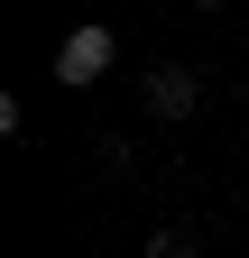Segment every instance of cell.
Listing matches in <instances>:
<instances>
[{
  "label": "cell",
  "instance_id": "cell-1",
  "mask_svg": "<svg viewBox=\"0 0 249 258\" xmlns=\"http://www.w3.org/2000/svg\"><path fill=\"white\" fill-rule=\"evenodd\" d=\"M111 55H120V46H111V28H74V37L55 46V83H74V92H83V83H102V74H111Z\"/></svg>",
  "mask_w": 249,
  "mask_h": 258
},
{
  "label": "cell",
  "instance_id": "cell-2",
  "mask_svg": "<svg viewBox=\"0 0 249 258\" xmlns=\"http://www.w3.org/2000/svg\"><path fill=\"white\" fill-rule=\"evenodd\" d=\"M139 102L157 111V120H194V102H203V83L184 74V64H148V83H139Z\"/></svg>",
  "mask_w": 249,
  "mask_h": 258
},
{
  "label": "cell",
  "instance_id": "cell-3",
  "mask_svg": "<svg viewBox=\"0 0 249 258\" xmlns=\"http://www.w3.org/2000/svg\"><path fill=\"white\" fill-rule=\"evenodd\" d=\"M148 258H203V240H194V231H184V221H166V231H157V240H148Z\"/></svg>",
  "mask_w": 249,
  "mask_h": 258
},
{
  "label": "cell",
  "instance_id": "cell-4",
  "mask_svg": "<svg viewBox=\"0 0 249 258\" xmlns=\"http://www.w3.org/2000/svg\"><path fill=\"white\" fill-rule=\"evenodd\" d=\"M203 10H222V0H203Z\"/></svg>",
  "mask_w": 249,
  "mask_h": 258
},
{
  "label": "cell",
  "instance_id": "cell-5",
  "mask_svg": "<svg viewBox=\"0 0 249 258\" xmlns=\"http://www.w3.org/2000/svg\"><path fill=\"white\" fill-rule=\"evenodd\" d=\"M240 102H249V92H240Z\"/></svg>",
  "mask_w": 249,
  "mask_h": 258
}]
</instances>
